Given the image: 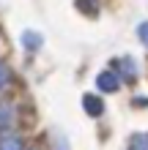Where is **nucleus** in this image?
<instances>
[{"instance_id": "4", "label": "nucleus", "mask_w": 148, "mask_h": 150, "mask_svg": "<svg viewBox=\"0 0 148 150\" xmlns=\"http://www.w3.org/2000/svg\"><path fill=\"white\" fill-rule=\"evenodd\" d=\"M82 109L91 115V117H99V115L104 112V101L99 98L96 93H88V96H82Z\"/></svg>"}, {"instance_id": "1", "label": "nucleus", "mask_w": 148, "mask_h": 150, "mask_svg": "<svg viewBox=\"0 0 148 150\" xmlns=\"http://www.w3.org/2000/svg\"><path fill=\"white\" fill-rule=\"evenodd\" d=\"M112 66H115V74H118L121 82H134V79H137V63H134V57L124 55V57H118Z\"/></svg>"}, {"instance_id": "5", "label": "nucleus", "mask_w": 148, "mask_h": 150, "mask_svg": "<svg viewBox=\"0 0 148 150\" xmlns=\"http://www.w3.org/2000/svg\"><path fill=\"white\" fill-rule=\"evenodd\" d=\"M22 44H25L28 52H36L41 44H44V38H41V33H36V30H25L22 33Z\"/></svg>"}, {"instance_id": "9", "label": "nucleus", "mask_w": 148, "mask_h": 150, "mask_svg": "<svg viewBox=\"0 0 148 150\" xmlns=\"http://www.w3.org/2000/svg\"><path fill=\"white\" fill-rule=\"evenodd\" d=\"M88 3H96V0H77V8L85 11L88 16H96V14H99V6H88Z\"/></svg>"}, {"instance_id": "11", "label": "nucleus", "mask_w": 148, "mask_h": 150, "mask_svg": "<svg viewBox=\"0 0 148 150\" xmlns=\"http://www.w3.org/2000/svg\"><path fill=\"white\" fill-rule=\"evenodd\" d=\"M58 150H69V147H66V142H63V139H58Z\"/></svg>"}, {"instance_id": "7", "label": "nucleus", "mask_w": 148, "mask_h": 150, "mask_svg": "<svg viewBox=\"0 0 148 150\" xmlns=\"http://www.w3.org/2000/svg\"><path fill=\"white\" fill-rule=\"evenodd\" d=\"M129 150H148V134L140 131V134H134L129 139Z\"/></svg>"}, {"instance_id": "10", "label": "nucleus", "mask_w": 148, "mask_h": 150, "mask_svg": "<svg viewBox=\"0 0 148 150\" xmlns=\"http://www.w3.org/2000/svg\"><path fill=\"white\" fill-rule=\"evenodd\" d=\"M137 38H140V44H143V47H148V19L137 25Z\"/></svg>"}, {"instance_id": "6", "label": "nucleus", "mask_w": 148, "mask_h": 150, "mask_svg": "<svg viewBox=\"0 0 148 150\" xmlns=\"http://www.w3.org/2000/svg\"><path fill=\"white\" fill-rule=\"evenodd\" d=\"M11 123H14V109L8 104H0V131H8Z\"/></svg>"}, {"instance_id": "3", "label": "nucleus", "mask_w": 148, "mask_h": 150, "mask_svg": "<svg viewBox=\"0 0 148 150\" xmlns=\"http://www.w3.org/2000/svg\"><path fill=\"white\" fill-rule=\"evenodd\" d=\"M0 150H25V142L14 131H0Z\"/></svg>"}, {"instance_id": "2", "label": "nucleus", "mask_w": 148, "mask_h": 150, "mask_svg": "<svg viewBox=\"0 0 148 150\" xmlns=\"http://www.w3.org/2000/svg\"><path fill=\"white\" fill-rule=\"evenodd\" d=\"M118 87H121V79H118V74L112 71V68H107V71H102L96 76V90H102V93H115Z\"/></svg>"}, {"instance_id": "8", "label": "nucleus", "mask_w": 148, "mask_h": 150, "mask_svg": "<svg viewBox=\"0 0 148 150\" xmlns=\"http://www.w3.org/2000/svg\"><path fill=\"white\" fill-rule=\"evenodd\" d=\"M8 85H11V68H8L3 60H0V93H3Z\"/></svg>"}]
</instances>
